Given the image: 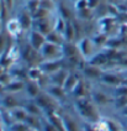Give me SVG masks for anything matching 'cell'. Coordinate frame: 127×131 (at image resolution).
<instances>
[{"label": "cell", "mask_w": 127, "mask_h": 131, "mask_svg": "<svg viewBox=\"0 0 127 131\" xmlns=\"http://www.w3.org/2000/svg\"><path fill=\"white\" fill-rule=\"evenodd\" d=\"M40 54L43 61H57V59H63L64 57V52H63V46L59 45H54L52 42L46 41V43L41 47ZM41 62V63H42Z\"/></svg>", "instance_id": "6da1fadb"}, {"label": "cell", "mask_w": 127, "mask_h": 131, "mask_svg": "<svg viewBox=\"0 0 127 131\" xmlns=\"http://www.w3.org/2000/svg\"><path fill=\"white\" fill-rule=\"evenodd\" d=\"M77 109L79 110L80 115L86 120H90L93 123L97 121V113L93 104L86 100V98H79L77 99Z\"/></svg>", "instance_id": "7a4b0ae2"}, {"label": "cell", "mask_w": 127, "mask_h": 131, "mask_svg": "<svg viewBox=\"0 0 127 131\" xmlns=\"http://www.w3.org/2000/svg\"><path fill=\"white\" fill-rule=\"evenodd\" d=\"M5 29L9 32V35L11 37H14V38H16L23 30L22 25H21V22L19 20V17H11V19H9L8 21H6V24H5Z\"/></svg>", "instance_id": "3957f363"}, {"label": "cell", "mask_w": 127, "mask_h": 131, "mask_svg": "<svg viewBox=\"0 0 127 131\" xmlns=\"http://www.w3.org/2000/svg\"><path fill=\"white\" fill-rule=\"evenodd\" d=\"M46 36L43 34H41L38 30H30V42L29 43L35 48V50H37L40 51L41 50V47L46 43Z\"/></svg>", "instance_id": "277c9868"}, {"label": "cell", "mask_w": 127, "mask_h": 131, "mask_svg": "<svg viewBox=\"0 0 127 131\" xmlns=\"http://www.w3.org/2000/svg\"><path fill=\"white\" fill-rule=\"evenodd\" d=\"M10 114H11V117L14 119V121H26V119L29 116L27 110L22 106H17V108L11 109Z\"/></svg>", "instance_id": "5b68a950"}, {"label": "cell", "mask_w": 127, "mask_h": 131, "mask_svg": "<svg viewBox=\"0 0 127 131\" xmlns=\"http://www.w3.org/2000/svg\"><path fill=\"white\" fill-rule=\"evenodd\" d=\"M25 123L29 125L30 129L38 130V131L42 130V120H41L38 116H36V115H31V114H29V116H27V119H26Z\"/></svg>", "instance_id": "8992f818"}, {"label": "cell", "mask_w": 127, "mask_h": 131, "mask_svg": "<svg viewBox=\"0 0 127 131\" xmlns=\"http://www.w3.org/2000/svg\"><path fill=\"white\" fill-rule=\"evenodd\" d=\"M25 89L27 92V95L31 98H37L40 94V87H38L37 82H33V80H29L25 85Z\"/></svg>", "instance_id": "52a82bcc"}, {"label": "cell", "mask_w": 127, "mask_h": 131, "mask_svg": "<svg viewBox=\"0 0 127 131\" xmlns=\"http://www.w3.org/2000/svg\"><path fill=\"white\" fill-rule=\"evenodd\" d=\"M3 104H4V106H5V108H8L9 110L20 106V105H19V103H17V100L15 99V96H12L11 94H8V95H5V96H4V99H3Z\"/></svg>", "instance_id": "ba28073f"}, {"label": "cell", "mask_w": 127, "mask_h": 131, "mask_svg": "<svg viewBox=\"0 0 127 131\" xmlns=\"http://www.w3.org/2000/svg\"><path fill=\"white\" fill-rule=\"evenodd\" d=\"M63 123H64V127H66V131H80L79 130V126L75 123L72 117L69 116H63Z\"/></svg>", "instance_id": "9c48e42d"}, {"label": "cell", "mask_w": 127, "mask_h": 131, "mask_svg": "<svg viewBox=\"0 0 127 131\" xmlns=\"http://www.w3.org/2000/svg\"><path fill=\"white\" fill-rule=\"evenodd\" d=\"M22 88H23V83L21 80H11L10 83L6 84V89H8L9 92H12V93L21 90Z\"/></svg>", "instance_id": "30bf717a"}, {"label": "cell", "mask_w": 127, "mask_h": 131, "mask_svg": "<svg viewBox=\"0 0 127 131\" xmlns=\"http://www.w3.org/2000/svg\"><path fill=\"white\" fill-rule=\"evenodd\" d=\"M30 127L25 121H15L10 126V131H29Z\"/></svg>", "instance_id": "8fae6325"}, {"label": "cell", "mask_w": 127, "mask_h": 131, "mask_svg": "<svg viewBox=\"0 0 127 131\" xmlns=\"http://www.w3.org/2000/svg\"><path fill=\"white\" fill-rule=\"evenodd\" d=\"M103 80H105L107 84H113V85L122 83V79L120 77H117V75H115V74H106L104 78H103Z\"/></svg>", "instance_id": "7c38bea8"}, {"label": "cell", "mask_w": 127, "mask_h": 131, "mask_svg": "<svg viewBox=\"0 0 127 131\" xmlns=\"http://www.w3.org/2000/svg\"><path fill=\"white\" fill-rule=\"evenodd\" d=\"M42 130L43 131H58L56 129V126L48 120V121H45L43 124H42Z\"/></svg>", "instance_id": "4fadbf2b"}, {"label": "cell", "mask_w": 127, "mask_h": 131, "mask_svg": "<svg viewBox=\"0 0 127 131\" xmlns=\"http://www.w3.org/2000/svg\"><path fill=\"white\" fill-rule=\"evenodd\" d=\"M4 1V4H5V6L8 9L9 11L12 9V3H14V0H3Z\"/></svg>", "instance_id": "5bb4252c"}, {"label": "cell", "mask_w": 127, "mask_h": 131, "mask_svg": "<svg viewBox=\"0 0 127 131\" xmlns=\"http://www.w3.org/2000/svg\"><path fill=\"white\" fill-rule=\"evenodd\" d=\"M29 131H38V130H33V129H30Z\"/></svg>", "instance_id": "9a60e30c"}]
</instances>
